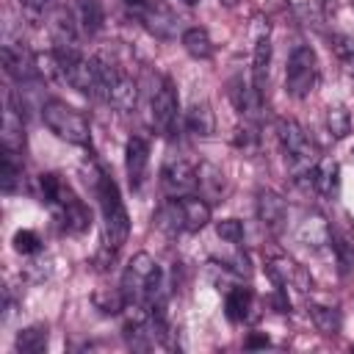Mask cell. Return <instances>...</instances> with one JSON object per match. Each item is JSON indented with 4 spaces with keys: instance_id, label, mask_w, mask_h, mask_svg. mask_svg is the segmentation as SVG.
<instances>
[{
    "instance_id": "cell-1",
    "label": "cell",
    "mask_w": 354,
    "mask_h": 354,
    "mask_svg": "<svg viewBox=\"0 0 354 354\" xmlns=\"http://www.w3.org/2000/svg\"><path fill=\"white\" fill-rule=\"evenodd\" d=\"M94 196H97L100 213H102V243L116 252V249H122V243L130 235V216L119 196L116 180L111 174H105L102 169H97V174H94Z\"/></svg>"
},
{
    "instance_id": "cell-2",
    "label": "cell",
    "mask_w": 354,
    "mask_h": 354,
    "mask_svg": "<svg viewBox=\"0 0 354 354\" xmlns=\"http://www.w3.org/2000/svg\"><path fill=\"white\" fill-rule=\"evenodd\" d=\"M41 119L44 124L66 144H77V147H86L91 141V127H88V119L72 108L69 102L64 100H47L41 105Z\"/></svg>"
},
{
    "instance_id": "cell-3",
    "label": "cell",
    "mask_w": 354,
    "mask_h": 354,
    "mask_svg": "<svg viewBox=\"0 0 354 354\" xmlns=\"http://www.w3.org/2000/svg\"><path fill=\"white\" fill-rule=\"evenodd\" d=\"M318 77H321V66H318L315 50L310 44L293 47L285 64V91L296 100H304L315 91Z\"/></svg>"
},
{
    "instance_id": "cell-4",
    "label": "cell",
    "mask_w": 354,
    "mask_h": 354,
    "mask_svg": "<svg viewBox=\"0 0 354 354\" xmlns=\"http://www.w3.org/2000/svg\"><path fill=\"white\" fill-rule=\"evenodd\" d=\"M130 14L158 39H177L180 33V17L160 0H124Z\"/></svg>"
},
{
    "instance_id": "cell-5",
    "label": "cell",
    "mask_w": 354,
    "mask_h": 354,
    "mask_svg": "<svg viewBox=\"0 0 354 354\" xmlns=\"http://www.w3.org/2000/svg\"><path fill=\"white\" fill-rule=\"evenodd\" d=\"M160 188L169 199H180L188 194H196V169L185 158H166L160 166Z\"/></svg>"
},
{
    "instance_id": "cell-6",
    "label": "cell",
    "mask_w": 354,
    "mask_h": 354,
    "mask_svg": "<svg viewBox=\"0 0 354 354\" xmlns=\"http://www.w3.org/2000/svg\"><path fill=\"white\" fill-rule=\"evenodd\" d=\"M152 127L160 133V136H171L174 127H177V119H180V102H177V91L171 86L169 77L160 80V86L155 88L152 94Z\"/></svg>"
},
{
    "instance_id": "cell-7",
    "label": "cell",
    "mask_w": 354,
    "mask_h": 354,
    "mask_svg": "<svg viewBox=\"0 0 354 354\" xmlns=\"http://www.w3.org/2000/svg\"><path fill=\"white\" fill-rule=\"evenodd\" d=\"M266 271H268V277L274 279V285H279V288H285V290H288V285L296 288V290H310V288H313V277L304 271V266H299V263H296L293 257H288V254L271 257L268 266H266Z\"/></svg>"
},
{
    "instance_id": "cell-8",
    "label": "cell",
    "mask_w": 354,
    "mask_h": 354,
    "mask_svg": "<svg viewBox=\"0 0 354 354\" xmlns=\"http://www.w3.org/2000/svg\"><path fill=\"white\" fill-rule=\"evenodd\" d=\"M147 166H149V141L144 136H130L124 144V171L133 191H141Z\"/></svg>"
},
{
    "instance_id": "cell-9",
    "label": "cell",
    "mask_w": 354,
    "mask_h": 354,
    "mask_svg": "<svg viewBox=\"0 0 354 354\" xmlns=\"http://www.w3.org/2000/svg\"><path fill=\"white\" fill-rule=\"evenodd\" d=\"M254 210H257V218L260 224L268 230V232H279L285 227V218H288V205L285 199L271 191V188H260L257 196H254Z\"/></svg>"
},
{
    "instance_id": "cell-10",
    "label": "cell",
    "mask_w": 354,
    "mask_h": 354,
    "mask_svg": "<svg viewBox=\"0 0 354 354\" xmlns=\"http://www.w3.org/2000/svg\"><path fill=\"white\" fill-rule=\"evenodd\" d=\"M227 94H230V102L235 105V111L241 116H257V111L263 108V91L252 83V80H243V75H235L230 77L227 83Z\"/></svg>"
},
{
    "instance_id": "cell-11",
    "label": "cell",
    "mask_w": 354,
    "mask_h": 354,
    "mask_svg": "<svg viewBox=\"0 0 354 354\" xmlns=\"http://www.w3.org/2000/svg\"><path fill=\"white\" fill-rule=\"evenodd\" d=\"M3 69L8 77L14 80H30V77H39L36 72V53H30L28 47L22 44H6L3 47Z\"/></svg>"
},
{
    "instance_id": "cell-12",
    "label": "cell",
    "mask_w": 354,
    "mask_h": 354,
    "mask_svg": "<svg viewBox=\"0 0 354 354\" xmlns=\"http://www.w3.org/2000/svg\"><path fill=\"white\" fill-rule=\"evenodd\" d=\"M196 194L202 199H207L210 205L216 202H224V194H227V180H224V171L213 163H199L196 166Z\"/></svg>"
},
{
    "instance_id": "cell-13",
    "label": "cell",
    "mask_w": 354,
    "mask_h": 354,
    "mask_svg": "<svg viewBox=\"0 0 354 354\" xmlns=\"http://www.w3.org/2000/svg\"><path fill=\"white\" fill-rule=\"evenodd\" d=\"M313 191L324 199H337L340 194V163L335 158H318L313 169Z\"/></svg>"
},
{
    "instance_id": "cell-14",
    "label": "cell",
    "mask_w": 354,
    "mask_h": 354,
    "mask_svg": "<svg viewBox=\"0 0 354 354\" xmlns=\"http://www.w3.org/2000/svg\"><path fill=\"white\" fill-rule=\"evenodd\" d=\"M252 310H254V293L252 288L246 285H232L227 288L224 293V313L232 324H243L252 318Z\"/></svg>"
},
{
    "instance_id": "cell-15",
    "label": "cell",
    "mask_w": 354,
    "mask_h": 354,
    "mask_svg": "<svg viewBox=\"0 0 354 354\" xmlns=\"http://www.w3.org/2000/svg\"><path fill=\"white\" fill-rule=\"evenodd\" d=\"M299 241L310 249H324L329 241H332V227L329 221L321 216V213H310L301 224H299Z\"/></svg>"
},
{
    "instance_id": "cell-16",
    "label": "cell",
    "mask_w": 354,
    "mask_h": 354,
    "mask_svg": "<svg viewBox=\"0 0 354 354\" xmlns=\"http://www.w3.org/2000/svg\"><path fill=\"white\" fill-rule=\"evenodd\" d=\"M180 207H183V218H185V232H199L207 227V221H210L207 199H202L199 194H188V196H180Z\"/></svg>"
},
{
    "instance_id": "cell-17",
    "label": "cell",
    "mask_w": 354,
    "mask_h": 354,
    "mask_svg": "<svg viewBox=\"0 0 354 354\" xmlns=\"http://www.w3.org/2000/svg\"><path fill=\"white\" fill-rule=\"evenodd\" d=\"M55 216H58L61 227H64L66 232H72V235L88 230V224H91V213H88V207L83 205V199H77V196H72L66 205H61V207L55 210Z\"/></svg>"
},
{
    "instance_id": "cell-18",
    "label": "cell",
    "mask_w": 354,
    "mask_h": 354,
    "mask_svg": "<svg viewBox=\"0 0 354 354\" xmlns=\"http://www.w3.org/2000/svg\"><path fill=\"white\" fill-rule=\"evenodd\" d=\"M39 188H41L44 202H47L53 210H58L61 205H66V202L75 196V191L69 188V183H66L61 174H55V171L41 174V177H39Z\"/></svg>"
},
{
    "instance_id": "cell-19",
    "label": "cell",
    "mask_w": 354,
    "mask_h": 354,
    "mask_svg": "<svg viewBox=\"0 0 354 354\" xmlns=\"http://www.w3.org/2000/svg\"><path fill=\"white\" fill-rule=\"evenodd\" d=\"M180 44H183V50H185L191 58H196V61H207V58L213 55V39H210V33H207L205 28H199V25L185 28V30L180 33Z\"/></svg>"
},
{
    "instance_id": "cell-20",
    "label": "cell",
    "mask_w": 354,
    "mask_h": 354,
    "mask_svg": "<svg viewBox=\"0 0 354 354\" xmlns=\"http://www.w3.org/2000/svg\"><path fill=\"white\" fill-rule=\"evenodd\" d=\"M108 102H111L116 111H122V113L133 111L136 102H138V83H136L130 75L122 72V75L116 77V83L111 86V91H108Z\"/></svg>"
},
{
    "instance_id": "cell-21",
    "label": "cell",
    "mask_w": 354,
    "mask_h": 354,
    "mask_svg": "<svg viewBox=\"0 0 354 354\" xmlns=\"http://www.w3.org/2000/svg\"><path fill=\"white\" fill-rule=\"evenodd\" d=\"M185 127H188V133H194V136H199V138L213 136V130H216V116H213V111H210V105H207L205 100L191 102V108L185 111Z\"/></svg>"
},
{
    "instance_id": "cell-22",
    "label": "cell",
    "mask_w": 354,
    "mask_h": 354,
    "mask_svg": "<svg viewBox=\"0 0 354 354\" xmlns=\"http://www.w3.org/2000/svg\"><path fill=\"white\" fill-rule=\"evenodd\" d=\"M0 141H3V149L22 155V147H25V127H22V116H19L11 105H8V108H6V113H3Z\"/></svg>"
},
{
    "instance_id": "cell-23",
    "label": "cell",
    "mask_w": 354,
    "mask_h": 354,
    "mask_svg": "<svg viewBox=\"0 0 354 354\" xmlns=\"http://www.w3.org/2000/svg\"><path fill=\"white\" fill-rule=\"evenodd\" d=\"M47 348V326L44 324H30L17 332L14 337V351L17 354H41Z\"/></svg>"
},
{
    "instance_id": "cell-24",
    "label": "cell",
    "mask_w": 354,
    "mask_h": 354,
    "mask_svg": "<svg viewBox=\"0 0 354 354\" xmlns=\"http://www.w3.org/2000/svg\"><path fill=\"white\" fill-rule=\"evenodd\" d=\"M155 227L166 235H177V232H185V218H183V207H180V199H166L158 213H155Z\"/></svg>"
},
{
    "instance_id": "cell-25",
    "label": "cell",
    "mask_w": 354,
    "mask_h": 354,
    "mask_svg": "<svg viewBox=\"0 0 354 354\" xmlns=\"http://www.w3.org/2000/svg\"><path fill=\"white\" fill-rule=\"evenodd\" d=\"M75 19L80 25L83 33H97L105 22V14H102V3L100 0H75Z\"/></svg>"
},
{
    "instance_id": "cell-26",
    "label": "cell",
    "mask_w": 354,
    "mask_h": 354,
    "mask_svg": "<svg viewBox=\"0 0 354 354\" xmlns=\"http://www.w3.org/2000/svg\"><path fill=\"white\" fill-rule=\"evenodd\" d=\"M268 64H271V41H268V30L254 41V53H252V83L263 91L266 80H268Z\"/></svg>"
},
{
    "instance_id": "cell-27",
    "label": "cell",
    "mask_w": 354,
    "mask_h": 354,
    "mask_svg": "<svg viewBox=\"0 0 354 354\" xmlns=\"http://www.w3.org/2000/svg\"><path fill=\"white\" fill-rule=\"evenodd\" d=\"M307 313H310V318H313V324H315V329H318L321 335H337V332H340V326H343V315H340V310H337V307L310 304V307H307Z\"/></svg>"
},
{
    "instance_id": "cell-28",
    "label": "cell",
    "mask_w": 354,
    "mask_h": 354,
    "mask_svg": "<svg viewBox=\"0 0 354 354\" xmlns=\"http://www.w3.org/2000/svg\"><path fill=\"white\" fill-rule=\"evenodd\" d=\"M19 180H22V160H19V155L3 149V160H0V185H3V191L6 194L17 191Z\"/></svg>"
},
{
    "instance_id": "cell-29",
    "label": "cell",
    "mask_w": 354,
    "mask_h": 354,
    "mask_svg": "<svg viewBox=\"0 0 354 354\" xmlns=\"http://www.w3.org/2000/svg\"><path fill=\"white\" fill-rule=\"evenodd\" d=\"M329 246L335 249V260H337V271L343 277H351L354 274V243L343 235V232H332V241Z\"/></svg>"
},
{
    "instance_id": "cell-30",
    "label": "cell",
    "mask_w": 354,
    "mask_h": 354,
    "mask_svg": "<svg viewBox=\"0 0 354 354\" xmlns=\"http://www.w3.org/2000/svg\"><path fill=\"white\" fill-rule=\"evenodd\" d=\"M326 127L332 138H346L351 133V113L343 105H329L326 108Z\"/></svg>"
},
{
    "instance_id": "cell-31",
    "label": "cell",
    "mask_w": 354,
    "mask_h": 354,
    "mask_svg": "<svg viewBox=\"0 0 354 354\" xmlns=\"http://www.w3.org/2000/svg\"><path fill=\"white\" fill-rule=\"evenodd\" d=\"M94 304H97V310H102L105 315H116V313H122V310L127 307V301H124V296H122L119 288L94 293Z\"/></svg>"
},
{
    "instance_id": "cell-32",
    "label": "cell",
    "mask_w": 354,
    "mask_h": 354,
    "mask_svg": "<svg viewBox=\"0 0 354 354\" xmlns=\"http://www.w3.org/2000/svg\"><path fill=\"white\" fill-rule=\"evenodd\" d=\"M216 235H218L221 241L238 246V243L243 241V224H241L238 218H221V221H216Z\"/></svg>"
},
{
    "instance_id": "cell-33",
    "label": "cell",
    "mask_w": 354,
    "mask_h": 354,
    "mask_svg": "<svg viewBox=\"0 0 354 354\" xmlns=\"http://www.w3.org/2000/svg\"><path fill=\"white\" fill-rule=\"evenodd\" d=\"M14 249L19 254H36L41 249V241H39V235L33 230H17L14 232Z\"/></svg>"
},
{
    "instance_id": "cell-34",
    "label": "cell",
    "mask_w": 354,
    "mask_h": 354,
    "mask_svg": "<svg viewBox=\"0 0 354 354\" xmlns=\"http://www.w3.org/2000/svg\"><path fill=\"white\" fill-rule=\"evenodd\" d=\"M235 144L246 152V149H254V144H257V133H254V127H238L235 130Z\"/></svg>"
},
{
    "instance_id": "cell-35",
    "label": "cell",
    "mask_w": 354,
    "mask_h": 354,
    "mask_svg": "<svg viewBox=\"0 0 354 354\" xmlns=\"http://www.w3.org/2000/svg\"><path fill=\"white\" fill-rule=\"evenodd\" d=\"M243 346H246V348H266V346H268V337H266V335H249Z\"/></svg>"
},
{
    "instance_id": "cell-36",
    "label": "cell",
    "mask_w": 354,
    "mask_h": 354,
    "mask_svg": "<svg viewBox=\"0 0 354 354\" xmlns=\"http://www.w3.org/2000/svg\"><path fill=\"white\" fill-rule=\"evenodd\" d=\"M22 3H25V8H30V11H44L50 0H22Z\"/></svg>"
},
{
    "instance_id": "cell-37",
    "label": "cell",
    "mask_w": 354,
    "mask_h": 354,
    "mask_svg": "<svg viewBox=\"0 0 354 354\" xmlns=\"http://www.w3.org/2000/svg\"><path fill=\"white\" fill-rule=\"evenodd\" d=\"M343 69H346L348 77H354V55H346L343 58Z\"/></svg>"
},
{
    "instance_id": "cell-38",
    "label": "cell",
    "mask_w": 354,
    "mask_h": 354,
    "mask_svg": "<svg viewBox=\"0 0 354 354\" xmlns=\"http://www.w3.org/2000/svg\"><path fill=\"white\" fill-rule=\"evenodd\" d=\"M183 3H185V6H196L199 0H183Z\"/></svg>"
},
{
    "instance_id": "cell-39",
    "label": "cell",
    "mask_w": 354,
    "mask_h": 354,
    "mask_svg": "<svg viewBox=\"0 0 354 354\" xmlns=\"http://www.w3.org/2000/svg\"><path fill=\"white\" fill-rule=\"evenodd\" d=\"M221 3H227V6H232V3H235V0H221Z\"/></svg>"
}]
</instances>
